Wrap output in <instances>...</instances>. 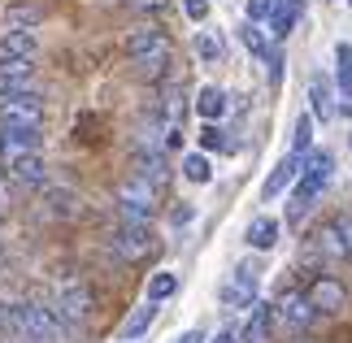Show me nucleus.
<instances>
[{
    "instance_id": "23",
    "label": "nucleus",
    "mask_w": 352,
    "mask_h": 343,
    "mask_svg": "<svg viewBox=\"0 0 352 343\" xmlns=\"http://www.w3.org/2000/svg\"><path fill=\"white\" fill-rule=\"evenodd\" d=\"M196 113L205 118V122H218V118L226 113V91H222V87H200V96H196Z\"/></svg>"
},
{
    "instance_id": "30",
    "label": "nucleus",
    "mask_w": 352,
    "mask_h": 343,
    "mask_svg": "<svg viewBox=\"0 0 352 343\" xmlns=\"http://www.w3.org/2000/svg\"><path fill=\"white\" fill-rule=\"evenodd\" d=\"M200 148H209V153H231V140H226V131L222 126H213V122H209V126L205 131H200Z\"/></svg>"
},
{
    "instance_id": "42",
    "label": "nucleus",
    "mask_w": 352,
    "mask_h": 343,
    "mask_svg": "<svg viewBox=\"0 0 352 343\" xmlns=\"http://www.w3.org/2000/svg\"><path fill=\"white\" fill-rule=\"evenodd\" d=\"M13 343H35V339H13Z\"/></svg>"
},
{
    "instance_id": "24",
    "label": "nucleus",
    "mask_w": 352,
    "mask_h": 343,
    "mask_svg": "<svg viewBox=\"0 0 352 343\" xmlns=\"http://www.w3.org/2000/svg\"><path fill=\"white\" fill-rule=\"evenodd\" d=\"M192 48H196V57L205 61V65H218V61H222V39L213 35V31H196Z\"/></svg>"
},
{
    "instance_id": "12",
    "label": "nucleus",
    "mask_w": 352,
    "mask_h": 343,
    "mask_svg": "<svg viewBox=\"0 0 352 343\" xmlns=\"http://www.w3.org/2000/svg\"><path fill=\"white\" fill-rule=\"evenodd\" d=\"M131 174L135 178H144V183H153L157 191L170 183V166H166V153L161 148H135V157H131Z\"/></svg>"
},
{
    "instance_id": "16",
    "label": "nucleus",
    "mask_w": 352,
    "mask_h": 343,
    "mask_svg": "<svg viewBox=\"0 0 352 343\" xmlns=\"http://www.w3.org/2000/svg\"><path fill=\"white\" fill-rule=\"evenodd\" d=\"M39 52V39L31 31H5L0 35V57H22V61H35Z\"/></svg>"
},
{
    "instance_id": "38",
    "label": "nucleus",
    "mask_w": 352,
    "mask_h": 343,
    "mask_svg": "<svg viewBox=\"0 0 352 343\" xmlns=\"http://www.w3.org/2000/svg\"><path fill=\"white\" fill-rule=\"evenodd\" d=\"M209 343H239V335H235V331H231V326H226V331H218V335H213V339H209Z\"/></svg>"
},
{
    "instance_id": "22",
    "label": "nucleus",
    "mask_w": 352,
    "mask_h": 343,
    "mask_svg": "<svg viewBox=\"0 0 352 343\" xmlns=\"http://www.w3.org/2000/svg\"><path fill=\"white\" fill-rule=\"evenodd\" d=\"M44 22V5H9L5 9V26L9 31H31Z\"/></svg>"
},
{
    "instance_id": "39",
    "label": "nucleus",
    "mask_w": 352,
    "mask_h": 343,
    "mask_svg": "<svg viewBox=\"0 0 352 343\" xmlns=\"http://www.w3.org/2000/svg\"><path fill=\"white\" fill-rule=\"evenodd\" d=\"M174 343H205V335H200V331H183Z\"/></svg>"
},
{
    "instance_id": "26",
    "label": "nucleus",
    "mask_w": 352,
    "mask_h": 343,
    "mask_svg": "<svg viewBox=\"0 0 352 343\" xmlns=\"http://www.w3.org/2000/svg\"><path fill=\"white\" fill-rule=\"evenodd\" d=\"M183 178H187V183H209V178H213L209 157L205 153H187L183 157Z\"/></svg>"
},
{
    "instance_id": "11",
    "label": "nucleus",
    "mask_w": 352,
    "mask_h": 343,
    "mask_svg": "<svg viewBox=\"0 0 352 343\" xmlns=\"http://www.w3.org/2000/svg\"><path fill=\"white\" fill-rule=\"evenodd\" d=\"M39 213H44L48 222H74V217H83V196L70 191V187H44Z\"/></svg>"
},
{
    "instance_id": "19",
    "label": "nucleus",
    "mask_w": 352,
    "mask_h": 343,
    "mask_svg": "<svg viewBox=\"0 0 352 343\" xmlns=\"http://www.w3.org/2000/svg\"><path fill=\"white\" fill-rule=\"evenodd\" d=\"M243 239H248L256 252H270L278 243V222H274V217H252L248 230H243Z\"/></svg>"
},
{
    "instance_id": "3",
    "label": "nucleus",
    "mask_w": 352,
    "mask_h": 343,
    "mask_svg": "<svg viewBox=\"0 0 352 343\" xmlns=\"http://www.w3.org/2000/svg\"><path fill=\"white\" fill-rule=\"evenodd\" d=\"M52 309H57V318L65 326H78L87 322L91 313H96V291H91L87 278H78V274H65V278H57V287H52Z\"/></svg>"
},
{
    "instance_id": "31",
    "label": "nucleus",
    "mask_w": 352,
    "mask_h": 343,
    "mask_svg": "<svg viewBox=\"0 0 352 343\" xmlns=\"http://www.w3.org/2000/svg\"><path fill=\"white\" fill-rule=\"evenodd\" d=\"M314 248H318V252H327V256H348V252H344V243H340V235H335L331 226H322L318 235H314Z\"/></svg>"
},
{
    "instance_id": "7",
    "label": "nucleus",
    "mask_w": 352,
    "mask_h": 343,
    "mask_svg": "<svg viewBox=\"0 0 352 343\" xmlns=\"http://www.w3.org/2000/svg\"><path fill=\"white\" fill-rule=\"evenodd\" d=\"M0 126H39L44 131V100L35 91L0 96Z\"/></svg>"
},
{
    "instance_id": "8",
    "label": "nucleus",
    "mask_w": 352,
    "mask_h": 343,
    "mask_svg": "<svg viewBox=\"0 0 352 343\" xmlns=\"http://www.w3.org/2000/svg\"><path fill=\"white\" fill-rule=\"evenodd\" d=\"M274 322L287 326V331H309V326L318 322V313H314V305H309V296L292 287V291H283L274 300Z\"/></svg>"
},
{
    "instance_id": "32",
    "label": "nucleus",
    "mask_w": 352,
    "mask_h": 343,
    "mask_svg": "<svg viewBox=\"0 0 352 343\" xmlns=\"http://www.w3.org/2000/svg\"><path fill=\"white\" fill-rule=\"evenodd\" d=\"M331 230H335V235H340L344 252L352 256V213H340V217H335V222H331Z\"/></svg>"
},
{
    "instance_id": "1",
    "label": "nucleus",
    "mask_w": 352,
    "mask_h": 343,
    "mask_svg": "<svg viewBox=\"0 0 352 343\" xmlns=\"http://www.w3.org/2000/svg\"><path fill=\"white\" fill-rule=\"evenodd\" d=\"M331 170H335V157L331 153H309L305 157V174H300V183H296V191H292V204H287V222L292 226H300L305 213L314 209V200L327 191Z\"/></svg>"
},
{
    "instance_id": "34",
    "label": "nucleus",
    "mask_w": 352,
    "mask_h": 343,
    "mask_svg": "<svg viewBox=\"0 0 352 343\" xmlns=\"http://www.w3.org/2000/svg\"><path fill=\"white\" fill-rule=\"evenodd\" d=\"M183 13H187L192 22H205V18H209V0H183Z\"/></svg>"
},
{
    "instance_id": "43",
    "label": "nucleus",
    "mask_w": 352,
    "mask_h": 343,
    "mask_svg": "<svg viewBox=\"0 0 352 343\" xmlns=\"http://www.w3.org/2000/svg\"><path fill=\"white\" fill-rule=\"evenodd\" d=\"M292 5H300V0H292Z\"/></svg>"
},
{
    "instance_id": "37",
    "label": "nucleus",
    "mask_w": 352,
    "mask_h": 343,
    "mask_svg": "<svg viewBox=\"0 0 352 343\" xmlns=\"http://www.w3.org/2000/svg\"><path fill=\"white\" fill-rule=\"evenodd\" d=\"M192 217H196V209H192V204H183V209H174V226H187Z\"/></svg>"
},
{
    "instance_id": "35",
    "label": "nucleus",
    "mask_w": 352,
    "mask_h": 343,
    "mask_svg": "<svg viewBox=\"0 0 352 343\" xmlns=\"http://www.w3.org/2000/svg\"><path fill=\"white\" fill-rule=\"evenodd\" d=\"M270 9H274V0H248V22H265Z\"/></svg>"
},
{
    "instance_id": "40",
    "label": "nucleus",
    "mask_w": 352,
    "mask_h": 343,
    "mask_svg": "<svg viewBox=\"0 0 352 343\" xmlns=\"http://www.w3.org/2000/svg\"><path fill=\"white\" fill-rule=\"evenodd\" d=\"M340 96H352V74H340Z\"/></svg>"
},
{
    "instance_id": "27",
    "label": "nucleus",
    "mask_w": 352,
    "mask_h": 343,
    "mask_svg": "<svg viewBox=\"0 0 352 343\" xmlns=\"http://www.w3.org/2000/svg\"><path fill=\"white\" fill-rule=\"evenodd\" d=\"M174 291H179V278H174L170 269H161V274H153V278H148V300H153V305L170 300Z\"/></svg>"
},
{
    "instance_id": "13",
    "label": "nucleus",
    "mask_w": 352,
    "mask_h": 343,
    "mask_svg": "<svg viewBox=\"0 0 352 343\" xmlns=\"http://www.w3.org/2000/svg\"><path fill=\"white\" fill-rule=\"evenodd\" d=\"M39 126H0V157H5V166L13 157H26V153H35L39 148Z\"/></svg>"
},
{
    "instance_id": "25",
    "label": "nucleus",
    "mask_w": 352,
    "mask_h": 343,
    "mask_svg": "<svg viewBox=\"0 0 352 343\" xmlns=\"http://www.w3.org/2000/svg\"><path fill=\"white\" fill-rule=\"evenodd\" d=\"M239 39H243V48H248L252 52V57H270V39H265V31H261V26H256V22H243L239 26Z\"/></svg>"
},
{
    "instance_id": "9",
    "label": "nucleus",
    "mask_w": 352,
    "mask_h": 343,
    "mask_svg": "<svg viewBox=\"0 0 352 343\" xmlns=\"http://www.w3.org/2000/svg\"><path fill=\"white\" fill-rule=\"evenodd\" d=\"M305 296H309V305H314L318 318H335V313H344V305H348V291L331 274H318V278L305 287Z\"/></svg>"
},
{
    "instance_id": "21",
    "label": "nucleus",
    "mask_w": 352,
    "mask_h": 343,
    "mask_svg": "<svg viewBox=\"0 0 352 343\" xmlns=\"http://www.w3.org/2000/svg\"><path fill=\"white\" fill-rule=\"evenodd\" d=\"M309 104H314V113H309V118H318V122H331L335 118L331 83H327V78H309Z\"/></svg>"
},
{
    "instance_id": "33",
    "label": "nucleus",
    "mask_w": 352,
    "mask_h": 343,
    "mask_svg": "<svg viewBox=\"0 0 352 343\" xmlns=\"http://www.w3.org/2000/svg\"><path fill=\"white\" fill-rule=\"evenodd\" d=\"M265 78H270V87H278V78H283V52L278 48H270V57H265Z\"/></svg>"
},
{
    "instance_id": "10",
    "label": "nucleus",
    "mask_w": 352,
    "mask_h": 343,
    "mask_svg": "<svg viewBox=\"0 0 352 343\" xmlns=\"http://www.w3.org/2000/svg\"><path fill=\"white\" fill-rule=\"evenodd\" d=\"M256 283H261V274H256V265H239L231 278L222 283L218 300L226 309H252L256 305Z\"/></svg>"
},
{
    "instance_id": "5",
    "label": "nucleus",
    "mask_w": 352,
    "mask_h": 343,
    "mask_svg": "<svg viewBox=\"0 0 352 343\" xmlns=\"http://www.w3.org/2000/svg\"><path fill=\"white\" fill-rule=\"evenodd\" d=\"M22 335L35 339V343H65V339H70V326L57 318L52 305L26 300V305H22Z\"/></svg>"
},
{
    "instance_id": "20",
    "label": "nucleus",
    "mask_w": 352,
    "mask_h": 343,
    "mask_svg": "<svg viewBox=\"0 0 352 343\" xmlns=\"http://www.w3.org/2000/svg\"><path fill=\"white\" fill-rule=\"evenodd\" d=\"M270 322H274V305H252V318H248V326H243L239 343H265Z\"/></svg>"
},
{
    "instance_id": "4",
    "label": "nucleus",
    "mask_w": 352,
    "mask_h": 343,
    "mask_svg": "<svg viewBox=\"0 0 352 343\" xmlns=\"http://www.w3.org/2000/svg\"><path fill=\"white\" fill-rule=\"evenodd\" d=\"M157 196L161 191L153 183H144V178H135V174H126L113 187V200H118V209H122L126 222H148V217L157 213Z\"/></svg>"
},
{
    "instance_id": "6",
    "label": "nucleus",
    "mask_w": 352,
    "mask_h": 343,
    "mask_svg": "<svg viewBox=\"0 0 352 343\" xmlns=\"http://www.w3.org/2000/svg\"><path fill=\"white\" fill-rule=\"evenodd\" d=\"M109 248L118 261H144L157 252V235L148 230V222H122L109 235Z\"/></svg>"
},
{
    "instance_id": "15",
    "label": "nucleus",
    "mask_w": 352,
    "mask_h": 343,
    "mask_svg": "<svg viewBox=\"0 0 352 343\" xmlns=\"http://www.w3.org/2000/svg\"><path fill=\"white\" fill-rule=\"evenodd\" d=\"M300 166H305V157H300V153H287V157H283V161H278L274 170H270L265 187H261V196H265V200L283 196V191H287V187L296 183V174H300Z\"/></svg>"
},
{
    "instance_id": "2",
    "label": "nucleus",
    "mask_w": 352,
    "mask_h": 343,
    "mask_svg": "<svg viewBox=\"0 0 352 343\" xmlns=\"http://www.w3.org/2000/svg\"><path fill=\"white\" fill-rule=\"evenodd\" d=\"M126 57L131 65H140V74L157 78L170 65V35L161 26H140V31L126 35Z\"/></svg>"
},
{
    "instance_id": "29",
    "label": "nucleus",
    "mask_w": 352,
    "mask_h": 343,
    "mask_svg": "<svg viewBox=\"0 0 352 343\" xmlns=\"http://www.w3.org/2000/svg\"><path fill=\"white\" fill-rule=\"evenodd\" d=\"M309 144H314V118H309V113H300V118H296V135H292V153H309Z\"/></svg>"
},
{
    "instance_id": "41",
    "label": "nucleus",
    "mask_w": 352,
    "mask_h": 343,
    "mask_svg": "<svg viewBox=\"0 0 352 343\" xmlns=\"http://www.w3.org/2000/svg\"><path fill=\"white\" fill-rule=\"evenodd\" d=\"M140 9H166V0H135Z\"/></svg>"
},
{
    "instance_id": "14",
    "label": "nucleus",
    "mask_w": 352,
    "mask_h": 343,
    "mask_svg": "<svg viewBox=\"0 0 352 343\" xmlns=\"http://www.w3.org/2000/svg\"><path fill=\"white\" fill-rule=\"evenodd\" d=\"M5 170H9V178H13V183H22V187H44V183H48V161L39 157V153L13 157Z\"/></svg>"
},
{
    "instance_id": "17",
    "label": "nucleus",
    "mask_w": 352,
    "mask_h": 343,
    "mask_svg": "<svg viewBox=\"0 0 352 343\" xmlns=\"http://www.w3.org/2000/svg\"><path fill=\"white\" fill-rule=\"evenodd\" d=\"M157 313H161V309L153 305V300H144L140 309H131V313H126V322L118 326V335H122V339H140V335H148V326L157 322Z\"/></svg>"
},
{
    "instance_id": "36",
    "label": "nucleus",
    "mask_w": 352,
    "mask_h": 343,
    "mask_svg": "<svg viewBox=\"0 0 352 343\" xmlns=\"http://www.w3.org/2000/svg\"><path fill=\"white\" fill-rule=\"evenodd\" d=\"M335 65L340 74H352V44H335Z\"/></svg>"
},
{
    "instance_id": "18",
    "label": "nucleus",
    "mask_w": 352,
    "mask_h": 343,
    "mask_svg": "<svg viewBox=\"0 0 352 343\" xmlns=\"http://www.w3.org/2000/svg\"><path fill=\"white\" fill-rule=\"evenodd\" d=\"M296 18H300V5H292V0H274V9H270V35L274 39H287L296 31Z\"/></svg>"
},
{
    "instance_id": "28",
    "label": "nucleus",
    "mask_w": 352,
    "mask_h": 343,
    "mask_svg": "<svg viewBox=\"0 0 352 343\" xmlns=\"http://www.w3.org/2000/svg\"><path fill=\"white\" fill-rule=\"evenodd\" d=\"M0 331L13 335V339H26V335H22V305H9V300H0Z\"/></svg>"
}]
</instances>
